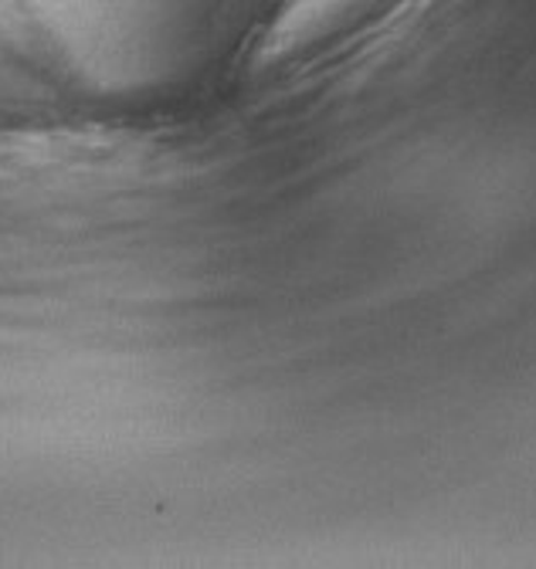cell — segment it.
<instances>
[{
	"mask_svg": "<svg viewBox=\"0 0 536 569\" xmlns=\"http://www.w3.org/2000/svg\"><path fill=\"white\" fill-rule=\"evenodd\" d=\"M374 0H302V4L289 14V41H306L316 34H326L337 24L350 21L357 11H364Z\"/></svg>",
	"mask_w": 536,
	"mask_h": 569,
	"instance_id": "cell-1",
	"label": "cell"
}]
</instances>
